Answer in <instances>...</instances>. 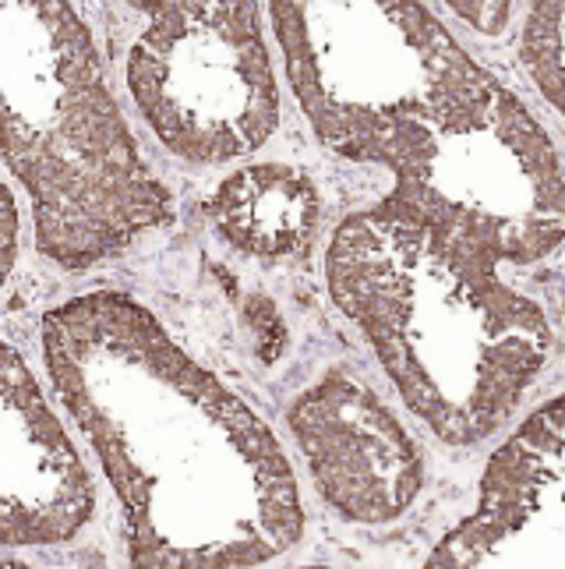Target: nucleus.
I'll use <instances>...</instances> for the list:
<instances>
[{
  "label": "nucleus",
  "mask_w": 565,
  "mask_h": 569,
  "mask_svg": "<svg viewBox=\"0 0 565 569\" xmlns=\"http://www.w3.org/2000/svg\"><path fill=\"white\" fill-rule=\"evenodd\" d=\"M43 358L124 509L131 562L255 566L304 535L280 439L121 290L43 316Z\"/></svg>",
  "instance_id": "obj_1"
},
{
  "label": "nucleus",
  "mask_w": 565,
  "mask_h": 569,
  "mask_svg": "<svg viewBox=\"0 0 565 569\" xmlns=\"http://www.w3.org/2000/svg\"><path fill=\"white\" fill-rule=\"evenodd\" d=\"M325 280L403 403L450 446L488 439L552 355L544 308L498 266L379 209L340 223Z\"/></svg>",
  "instance_id": "obj_2"
},
{
  "label": "nucleus",
  "mask_w": 565,
  "mask_h": 569,
  "mask_svg": "<svg viewBox=\"0 0 565 569\" xmlns=\"http://www.w3.org/2000/svg\"><path fill=\"white\" fill-rule=\"evenodd\" d=\"M0 156L32 199L36 248L92 269L173 223L71 4L0 0Z\"/></svg>",
  "instance_id": "obj_3"
},
{
  "label": "nucleus",
  "mask_w": 565,
  "mask_h": 569,
  "mask_svg": "<svg viewBox=\"0 0 565 569\" xmlns=\"http://www.w3.org/2000/svg\"><path fill=\"white\" fill-rule=\"evenodd\" d=\"M276 43L325 149L393 170L502 82L421 4H272Z\"/></svg>",
  "instance_id": "obj_4"
},
{
  "label": "nucleus",
  "mask_w": 565,
  "mask_h": 569,
  "mask_svg": "<svg viewBox=\"0 0 565 569\" xmlns=\"http://www.w3.org/2000/svg\"><path fill=\"white\" fill-rule=\"evenodd\" d=\"M375 206L471 259L527 266L562 244L565 181L552 134L509 89L393 167Z\"/></svg>",
  "instance_id": "obj_5"
},
{
  "label": "nucleus",
  "mask_w": 565,
  "mask_h": 569,
  "mask_svg": "<svg viewBox=\"0 0 565 569\" xmlns=\"http://www.w3.org/2000/svg\"><path fill=\"white\" fill-rule=\"evenodd\" d=\"M128 50V89L173 156L220 167L280 124V89L255 4H149Z\"/></svg>",
  "instance_id": "obj_6"
},
{
  "label": "nucleus",
  "mask_w": 565,
  "mask_h": 569,
  "mask_svg": "<svg viewBox=\"0 0 565 569\" xmlns=\"http://www.w3.org/2000/svg\"><path fill=\"white\" fill-rule=\"evenodd\" d=\"M286 421L322 499L343 520L389 523L421 496L424 460L414 439L350 371L333 368L311 382Z\"/></svg>",
  "instance_id": "obj_7"
},
{
  "label": "nucleus",
  "mask_w": 565,
  "mask_h": 569,
  "mask_svg": "<svg viewBox=\"0 0 565 569\" xmlns=\"http://www.w3.org/2000/svg\"><path fill=\"white\" fill-rule=\"evenodd\" d=\"M565 400L552 397L505 439L481 478L474 517L445 535L432 566H558L565 541Z\"/></svg>",
  "instance_id": "obj_8"
},
{
  "label": "nucleus",
  "mask_w": 565,
  "mask_h": 569,
  "mask_svg": "<svg viewBox=\"0 0 565 569\" xmlns=\"http://www.w3.org/2000/svg\"><path fill=\"white\" fill-rule=\"evenodd\" d=\"M92 513L85 460L26 358L0 340V548L64 545Z\"/></svg>",
  "instance_id": "obj_9"
},
{
  "label": "nucleus",
  "mask_w": 565,
  "mask_h": 569,
  "mask_svg": "<svg viewBox=\"0 0 565 569\" xmlns=\"http://www.w3.org/2000/svg\"><path fill=\"white\" fill-rule=\"evenodd\" d=\"M212 220L238 251L255 259H290L315 238L319 191L297 167H241L212 194Z\"/></svg>",
  "instance_id": "obj_10"
},
{
  "label": "nucleus",
  "mask_w": 565,
  "mask_h": 569,
  "mask_svg": "<svg viewBox=\"0 0 565 569\" xmlns=\"http://www.w3.org/2000/svg\"><path fill=\"white\" fill-rule=\"evenodd\" d=\"M519 61L552 107H562V4H537L523 26Z\"/></svg>",
  "instance_id": "obj_11"
},
{
  "label": "nucleus",
  "mask_w": 565,
  "mask_h": 569,
  "mask_svg": "<svg viewBox=\"0 0 565 569\" xmlns=\"http://www.w3.org/2000/svg\"><path fill=\"white\" fill-rule=\"evenodd\" d=\"M18 259V206L11 199L8 184L0 181V287H4L8 272Z\"/></svg>",
  "instance_id": "obj_12"
},
{
  "label": "nucleus",
  "mask_w": 565,
  "mask_h": 569,
  "mask_svg": "<svg viewBox=\"0 0 565 569\" xmlns=\"http://www.w3.org/2000/svg\"><path fill=\"white\" fill-rule=\"evenodd\" d=\"M453 11L463 18V22H471L477 32H484V36H498L505 26L513 22V14H516L513 4H471V0H456Z\"/></svg>",
  "instance_id": "obj_13"
}]
</instances>
